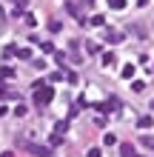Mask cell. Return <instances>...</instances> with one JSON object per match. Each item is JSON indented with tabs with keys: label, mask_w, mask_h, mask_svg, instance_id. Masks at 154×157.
<instances>
[{
	"label": "cell",
	"mask_w": 154,
	"mask_h": 157,
	"mask_svg": "<svg viewBox=\"0 0 154 157\" xmlns=\"http://www.w3.org/2000/svg\"><path fill=\"white\" fill-rule=\"evenodd\" d=\"M137 126H140V128H151V126H154V120H151V117H140V120H137Z\"/></svg>",
	"instance_id": "52a82bcc"
},
{
	"label": "cell",
	"mask_w": 154,
	"mask_h": 157,
	"mask_svg": "<svg viewBox=\"0 0 154 157\" xmlns=\"http://www.w3.org/2000/svg\"><path fill=\"white\" fill-rule=\"evenodd\" d=\"M131 157H134V154H131Z\"/></svg>",
	"instance_id": "7402d4cb"
},
{
	"label": "cell",
	"mask_w": 154,
	"mask_h": 157,
	"mask_svg": "<svg viewBox=\"0 0 154 157\" xmlns=\"http://www.w3.org/2000/svg\"><path fill=\"white\" fill-rule=\"evenodd\" d=\"M0 157H14V151H3V154H0Z\"/></svg>",
	"instance_id": "ffe728a7"
},
{
	"label": "cell",
	"mask_w": 154,
	"mask_h": 157,
	"mask_svg": "<svg viewBox=\"0 0 154 157\" xmlns=\"http://www.w3.org/2000/svg\"><path fill=\"white\" fill-rule=\"evenodd\" d=\"M123 40V32H108V43H120Z\"/></svg>",
	"instance_id": "ba28073f"
},
{
	"label": "cell",
	"mask_w": 154,
	"mask_h": 157,
	"mask_svg": "<svg viewBox=\"0 0 154 157\" xmlns=\"http://www.w3.org/2000/svg\"><path fill=\"white\" fill-rule=\"evenodd\" d=\"M60 143H63V134L54 132V134H51V146H60Z\"/></svg>",
	"instance_id": "7c38bea8"
},
{
	"label": "cell",
	"mask_w": 154,
	"mask_h": 157,
	"mask_svg": "<svg viewBox=\"0 0 154 157\" xmlns=\"http://www.w3.org/2000/svg\"><path fill=\"white\" fill-rule=\"evenodd\" d=\"M120 154H123V157H131V154H134V146H129V143H126L123 149H120Z\"/></svg>",
	"instance_id": "8fae6325"
},
{
	"label": "cell",
	"mask_w": 154,
	"mask_h": 157,
	"mask_svg": "<svg viewBox=\"0 0 154 157\" xmlns=\"http://www.w3.org/2000/svg\"><path fill=\"white\" fill-rule=\"evenodd\" d=\"M114 143H117V137H114V134H111V132H108V134H106V137H103V146H114Z\"/></svg>",
	"instance_id": "30bf717a"
},
{
	"label": "cell",
	"mask_w": 154,
	"mask_h": 157,
	"mask_svg": "<svg viewBox=\"0 0 154 157\" xmlns=\"http://www.w3.org/2000/svg\"><path fill=\"white\" fill-rule=\"evenodd\" d=\"M37 94H34V100H37V106H49L51 100H54V89L49 86H40V89H34Z\"/></svg>",
	"instance_id": "6da1fadb"
},
{
	"label": "cell",
	"mask_w": 154,
	"mask_h": 157,
	"mask_svg": "<svg viewBox=\"0 0 154 157\" xmlns=\"http://www.w3.org/2000/svg\"><path fill=\"white\" fill-rule=\"evenodd\" d=\"M29 149H32V154H37V157H46V154H49L46 146H29Z\"/></svg>",
	"instance_id": "3957f363"
},
{
	"label": "cell",
	"mask_w": 154,
	"mask_h": 157,
	"mask_svg": "<svg viewBox=\"0 0 154 157\" xmlns=\"http://www.w3.org/2000/svg\"><path fill=\"white\" fill-rule=\"evenodd\" d=\"M0 80H6V83L9 80H17V71L12 66H3V69H0Z\"/></svg>",
	"instance_id": "7a4b0ae2"
},
{
	"label": "cell",
	"mask_w": 154,
	"mask_h": 157,
	"mask_svg": "<svg viewBox=\"0 0 154 157\" xmlns=\"http://www.w3.org/2000/svg\"><path fill=\"white\" fill-rule=\"evenodd\" d=\"M108 9H114V12H120V9H126V0H108Z\"/></svg>",
	"instance_id": "5b68a950"
},
{
	"label": "cell",
	"mask_w": 154,
	"mask_h": 157,
	"mask_svg": "<svg viewBox=\"0 0 154 157\" xmlns=\"http://www.w3.org/2000/svg\"><path fill=\"white\" fill-rule=\"evenodd\" d=\"M86 157H100V149H97V146H94V149H88V151H86Z\"/></svg>",
	"instance_id": "ac0fdd59"
},
{
	"label": "cell",
	"mask_w": 154,
	"mask_h": 157,
	"mask_svg": "<svg viewBox=\"0 0 154 157\" xmlns=\"http://www.w3.org/2000/svg\"><path fill=\"white\" fill-rule=\"evenodd\" d=\"M40 49H43V52H46V54H54V46H51V43H43V46H40Z\"/></svg>",
	"instance_id": "e0dca14e"
},
{
	"label": "cell",
	"mask_w": 154,
	"mask_h": 157,
	"mask_svg": "<svg viewBox=\"0 0 154 157\" xmlns=\"http://www.w3.org/2000/svg\"><path fill=\"white\" fill-rule=\"evenodd\" d=\"M88 23H92V26H103V14H94L92 20H88Z\"/></svg>",
	"instance_id": "4fadbf2b"
},
{
	"label": "cell",
	"mask_w": 154,
	"mask_h": 157,
	"mask_svg": "<svg viewBox=\"0 0 154 157\" xmlns=\"http://www.w3.org/2000/svg\"><path fill=\"white\" fill-rule=\"evenodd\" d=\"M14 114H17V117H23V114H26V106H23V103H17V106H14Z\"/></svg>",
	"instance_id": "5bb4252c"
},
{
	"label": "cell",
	"mask_w": 154,
	"mask_h": 157,
	"mask_svg": "<svg viewBox=\"0 0 154 157\" xmlns=\"http://www.w3.org/2000/svg\"><path fill=\"white\" fill-rule=\"evenodd\" d=\"M134 71H137V69H134L131 63H129V66H123V71H120V75H123L126 80H131V77H134Z\"/></svg>",
	"instance_id": "277c9868"
},
{
	"label": "cell",
	"mask_w": 154,
	"mask_h": 157,
	"mask_svg": "<svg viewBox=\"0 0 154 157\" xmlns=\"http://www.w3.org/2000/svg\"><path fill=\"white\" fill-rule=\"evenodd\" d=\"M6 20V12H3V9H0V23H3Z\"/></svg>",
	"instance_id": "44dd1931"
},
{
	"label": "cell",
	"mask_w": 154,
	"mask_h": 157,
	"mask_svg": "<svg viewBox=\"0 0 154 157\" xmlns=\"http://www.w3.org/2000/svg\"><path fill=\"white\" fill-rule=\"evenodd\" d=\"M131 89H134V91H143L146 86H143V80H134V83H131Z\"/></svg>",
	"instance_id": "2e32d148"
},
{
	"label": "cell",
	"mask_w": 154,
	"mask_h": 157,
	"mask_svg": "<svg viewBox=\"0 0 154 157\" xmlns=\"http://www.w3.org/2000/svg\"><path fill=\"white\" fill-rule=\"evenodd\" d=\"M103 63H106V66H111V63H114V54H111V52L103 54Z\"/></svg>",
	"instance_id": "9a60e30c"
},
{
	"label": "cell",
	"mask_w": 154,
	"mask_h": 157,
	"mask_svg": "<svg viewBox=\"0 0 154 157\" xmlns=\"http://www.w3.org/2000/svg\"><path fill=\"white\" fill-rule=\"evenodd\" d=\"M14 54H17V46H6V49H3V57L6 60H12Z\"/></svg>",
	"instance_id": "8992f818"
},
{
	"label": "cell",
	"mask_w": 154,
	"mask_h": 157,
	"mask_svg": "<svg viewBox=\"0 0 154 157\" xmlns=\"http://www.w3.org/2000/svg\"><path fill=\"white\" fill-rule=\"evenodd\" d=\"M17 57L20 60H32V49H17Z\"/></svg>",
	"instance_id": "9c48e42d"
},
{
	"label": "cell",
	"mask_w": 154,
	"mask_h": 157,
	"mask_svg": "<svg viewBox=\"0 0 154 157\" xmlns=\"http://www.w3.org/2000/svg\"><path fill=\"white\" fill-rule=\"evenodd\" d=\"M143 143H146V149H154V137H146Z\"/></svg>",
	"instance_id": "d6986e66"
}]
</instances>
